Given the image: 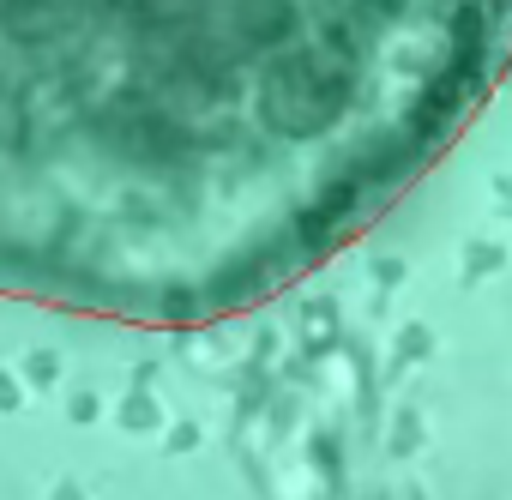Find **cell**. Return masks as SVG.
I'll return each instance as SVG.
<instances>
[{
  "label": "cell",
  "mask_w": 512,
  "mask_h": 500,
  "mask_svg": "<svg viewBox=\"0 0 512 500\" xmlns=\"http://www.w3.org/2000/svg\"><path fill=\"white\" fill-rule=\"evenodd\" d=\"M512 67V0H0V296L247 314L386 217Z\"/></svg>",
  "instance_id": "cell-1"
}]
</instances>
